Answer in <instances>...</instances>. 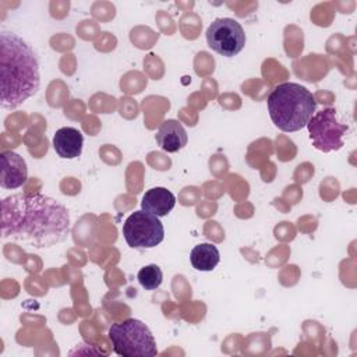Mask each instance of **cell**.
Segmentation results:
<instances>
[{
  "instance_id": "6da1fadb",
  "label": "cell",
  "mask_w": 357,
  "mask_h": 357,
  "mask_svg": "<svg viewBox=\"0 0 357 357\" xmlns=\"http://www.w3.org/2000/svg\"><path fill=\"white\" fill-rule=\"evenodd\" d=\"M1 237L35 248L61 243L70 231L67 208L43 194H13L1 201Z\"/></svg>"
},
{
  "instance_id": "7a4b0ae2",
  "label": "cell",
  "mask_w": 357,
  "mask_h": 357,
  "mask_svg": "<svg viewBox=\"0 0 357 357\" xmlns=\"http://www.w3.org/2000/svg\"><path fill=\"white\" fill-rule=\"evenodd\" d=\"M40 85L39 61L32 47L17 33H0V103L15 109L33 96Z\"/></svg>"
},
{
  "instance_id": "3957f363",
  "label": "cell",
  "mask_w": 357,
  "mask_h": 357,
  "mask_svg": "<svg viewBox=\"0 0 357 357\" xmlns=\"http://www.w3.org/2000/svg\"><path fill=\"white\" fill-rule=\"evenodd\" d=\"M273 124L286 132L304 128L317 109L314 95L303 85L283 82L276 85L266 100Z\"/></svg>"
},
{
  "instance_id": "277c9868",
  "label": "cell",
  "mask_w": 357,
  "mask_h": 357,
  "mask_svg": "<svg viewBox=\"0 0 357 357\" xmlns=\"http://www.w3.org/2000/svg\"><path fill=\"white\" fill-rule=\"evenodd\" d=\"M109 339L114 353L123 357H153L158 354L152 332L139 319L128 318L113 324L109 329Z\"/></svg>"
},
{
  "instance_id": "5b68a950",
  "label": "cell",
  "mask_w": 357,
  "mask_h": 357,
  "mask_svg": "<svg viewBox=\"0 0 357 357\" xmlns=\"http://www.w3.org/2000/svg\"><path fill=\"white\" fill-rule=\"evenodd\" d=\"M307 128L314 148L321 152L340 149L343 146V135L349 131V126L339 121L335 107H325L317 112L307 123Z\"/></svg>"
},
{
  "instance_id": "8992f818",
  "label": "cell",
  "mask_w": 357,
  "mask_h": 357,
  "mask_svg": "<svg viewBox=\"0 0 357 357\" xmlns=\"http://www.w3.org/2000/svg\"><path fill=\"white\" fill-rule=\"evenodd\" d=\"M123 236L131 248H153L163 241L165 227L158 216L137 211L126 219Z\"/></svg>"
},
{
  "instance_id": "52a82bcc",
  "label": "cell",
  "mask_w": 357,
  "mask_h": 357,
  "mask_svg": "<svg viewBox=\"0 0 357 357\" xmlns=\"http://www.w3.org/2000/svg\"><path fill=\"white\" fill-rule=\"evenodd\" d=\"M208 46L220 56L233 57L245 45V33L241 24L233 18H216L206 29Z\"/></svg>"
},
{
  "instance_id": "ba28073f",
  "label": "cell",
  "mask_w": 357,
  "mask_h": 357,
  "mask_svg": "<svg viewBox=\"0 0 357 357\" xmlns=\"http://www.w3.org/2000/svg\"><path fill=\"white\" fill-rule=\"evenodd\" d=\"M1 173L0 185L7 190L20 188L28 177V167L25 159L13 151H6L0 155Z\"/></svg>"
},
{
  "instance_id": "9c48e42d",
  "label": "cell",
  "mask_w": 357,
  "mask_h": 357,
  "mask_svg": "<svg viewBox=\"0 0 357 357\" xmlns=\"http://www.w3.org/2000/svg\"><path fill=\"white\" fill-rule=\"evenodd\" d=\"M84 137L78 128L61 127L53 135V148L63 159H75L81 155Z\"/></svg>"
},
{
  "instance_id": "30bf717a",
  "label": "cell",
  "mask_w": 357,
  "mask_h": 357,
  "mask_svg": "<svg viewBox=\"0 0 357 357\" xmlns=\"http://www.w3.org/2000/svg\"><path fill=\"white\" fill-rule=\"evenodd\" d=\"M187 141L188 137L184 127L181 126V123L173 119L163 121L156 132L158 145L169 153L183 149L187 145Z\"/></svg>"
},
{
  "instance_id": "8fae6325",
  "label": "cell",
  "mask_w": 357,
  "mask_h": 357,
  "mask_svg": "<svg viewBox=\"0 0 357 357\" xmlns=\"http://www.w3.org/2000/svg\"><path fill=\"white\" fill-rule=\"evenodd\" d=\"M176 205V197L165 187H153L148 190L141 201L142 211L149 212L158 218L166 216Z\"/></svg>"
},
{
  "instance_id": "7c38bea8",
  "label": "cell",
  "mask_w": 357,
  "mask_h": 357,
  "mask_svg": "<svg viewBox=\"0 0 357 357\" xmlns=\"http://www.w3.org/2000/svg\"><path fill=\"white\" fill-rule=\"evenodd\" d=\"M220 261V254L216 245L211 243L197 244L190 252V262L194 269L209 272L216 268Z\"/></svg>"
},
{
  "instance_id": "4fadbf2b",
  "label": "cell",
  "mask_w": 357,
  "mask_h": 357,
  "mask_svg": "<svg viewBox=\"0 0 357 357\" xmlns=\"http://www.w3.org/2000/svg\"><path fill=\"white\" fill-rule=\"evenodd\" d=\"M137 279L145 290H155L162 284L163 273L156 264H151L138 271Z\"/></svg>"
}]
</instances>
